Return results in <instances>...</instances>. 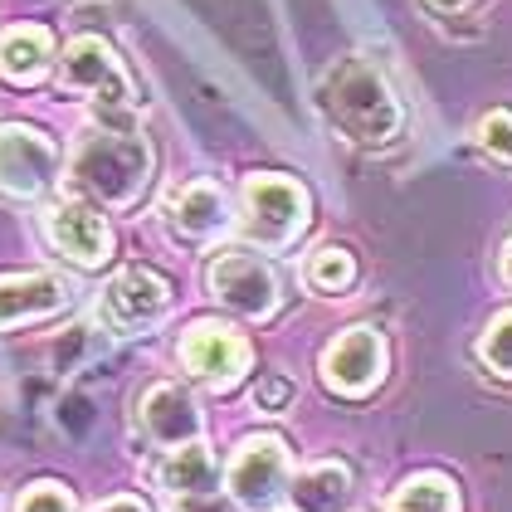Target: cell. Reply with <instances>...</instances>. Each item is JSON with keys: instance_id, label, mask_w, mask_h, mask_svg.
<instances>
[{"instance_id": "6da1fadb", "label": "cell", "mask_w": 512, "mask_h": 512, "mask_svg": "<svg viewBox=\"0 0 512 512\" xmlns=\"http://www.w3.org/2000/svg\"><path fill=\"white\" fill-rule=\"evenodd\" d=\"M147 181H152V142L127 132V127L88 132L79 142V152H74V161H69V186L83 200L108 205V210L137 205Z\"/></svg>"}, {"instance_id": "3957f363", "label": "cell", "mask_w": 512, "mask_h": 512, "mask_svg": "<svg viewBox=\"0 0 512 512\" xmlns=\"http://www.w3.org/2000/svg\"><path fill=\"white\" fill-rule=\"evenodd\" d=\"M239 230L259 249H288L293 239L308 230V191L288 176H249L244 181V220Z\"/></svg>"}, {"instance_id": "d4e9b609", "label": "cell", "mask_w": 512, "mask_h": 512, "mask_svg": "<svg viewBox=\"0 0 512 512\" xmlns=\"http://www.w3.org/2000/svg\"><path fill=\"white\" fill-rule=\"evenodd\" d=\"M434 10H444V15H454V10H464V5H469V0H430Z\"/></svg>"}, {"instance_id": "ffe728a7", "label": "cell", "mask_w": 512, "mask_h": 512, "mask_svg": "<svg viewBox=\"0 0 512 512\" xmlns=\"http://www.w3.org/2000/svg\"><path fill=\"white\" fill-rule=\"evenodd\" d=\"M478 356H483V366H488L493 376L512 381V313H498L488 327H483V337H478Z\"/></svg>"}, {"instance_id": "9c48e42d", "label": "cell", "mask_w": 512, "mask_h": 512, "mask_svg": "<svg viewBox=\"0 0 512 512\" xmlns=\"http://www.w3.org/2000/svg\"><path fill=\"white\" fill-rule=\"evenodd\" d=\"M161 225L176 244H191V249H205L220 235L235 230V215H230V196L215 186V181H191L181 186L176 196L161 205Z\"/></svg>"}, {"instance_id": "277c9868", "label": "cell", "mask_w": 512, "mask_h": 512, "mask_svg": "<svg viewBox=\"0 0 512 512\" xmlns=\"http://www.w3.org/2000/svg\"><path fill=\"white\" fill-rule=\"evenodd\" d=\"M288 483H293V459H288V444L278 434H254L244 439L225 469V488L235 498V508L244 512H269L288 498Z\"/></svg>"}, {"instance_id": "7402d4cb", "label": "cell", "mask_w": 512, "mask_h": 512, "mask_svg": "<svg viewBox=\"0 0 512 512\" xmlns=\"http://www.w3.org/2000/svg\"><path fill=\"white\" fill-rule=\"evenodd\" d=\"M478 147L488 152L493 161H512V113H488L478 122Z\"/></svg>"}, {"instance_id": "e0dca14e", "label": "cell", "mask_w": 512, "mask_h": 512, "mask_svg": "<svg viewBox=\"0 0 512 512\" xmlns=\"http://www.w3.org/2000/svg\"><path fill=\"white\" fill-rule=\"evenodd\" d=\"M288 503L298 512H347L352 508V473L342 464H332V459H322L313 469L293 473Z\"/></svg>"}, {"instance_id": "8fae6325", "label": "cell", "mask_w": 512, "mask_h": 512, "mask_svg": "<svg viewBox=\"0 0 512 512\" xmlns=\"http://www.w3.org/2000/svg\"><path fill=\"white\" fill-rule=\"evenodd\" d=\"M166 308H171V283L142 264L113 274V283L103 288V317L113 332H147L166 317Z\"/></svg>"}, {"instance_id": "cb8c5ba5", "label": "cell", "mask_w": 512, "mask_h": 512, "mask_svg": "<svg viewBox=\"0 0 512 512\" xmlns=\"http://www.w3.org/2000/svg\"><path fill=\"white\" fill-rule=\"evenodd\" d=\"M93 512H157V508L142 503V498H108V503H98Z\"/></svg>"}, {"instance_id": "8992f818", "label": "cell", "mask_w": 512, "mask_h": 512, "mask_svg": "<svg viewBox=\"0 0 512 512\" xmlns=\"http://www.w3.org/2000/svg\"><path fill=\"white\" fill-rule=\"evenodd\" d=\"M59 147L40 127L25 122H0V196L10 200H40L59 181Z\"/></svg>"}, {"instance_id": "d6986e66", "label": "cell", "mask_w": 512, "mask_h": 512, "mask_svg": "<svg viewBox=\"0 0 512 512\" xmlns=\"http://www.w3.org/2000/svg\"><path fill=\"white\" fill-rule=\"evenodd\" d=\"M308 283H313L317 293H347L356 283V259L347 249H317L313 259H308Z\"/></svg>"}, {"instance_id": "484cf974", "label": "cell", "mask_w": 512, "mask_h": 512, "mask_svg": "<svg viewBox=\"0 0 512 512\" xmlns=\"http://www.w3.org/2000/svg\"><path fill=\"white\" fill-rule=\"evenodd\" d=\"M503 278H508V288H512V239H508V249H503Z\"/></svg>"}, {"instance_id": "5b68a950", "label": "cell", "mask_w": 512, "mask_h": 512, "mask_svg": "<svg viewBox=\"0 0 512 512\" xmlns=\"http://www.w3.org/2000/svg\"><path fill=\"white\" fill-rule=\"evenodd\" d=\"M205 288H210V298H215L225 313L249 317V322L274 317L278 298H283V293H278L274 264H264V259L249 254V249H225V254H215L210 269H205Z\"/></svg>"}, {"instance_id": "9a60e30c", "label": "cell", "mask_w": 512, "mask_h": 512, "mask_svg": "<svg viewBox=\"0 0 512 512\" xmlns=\"http://www.w3.org/2000/svg\"><path fill=\"white\" fill-rule=\"evenodd\" d=\"M54 64V35L44 25H15L0 35V79L15 88H35Z\"/></svg>"}, {"instance_id": "52a82bcc", "label": "cell", "mask_w": 512, "mask_h": 512, "mask_svg": "<svg viewBox=\"0 0 512 512\" xmlns=\"http://www.w3.org/2000/svg\"><path fill=\"white\" fill-rule=\"evenodd\" d=\"M59 83L74 88V93L98 98V108H103V103L118 108V113L132 108V79H127L122 59L113 54V44L98 40V35H79V40L64 49V59H59Z\"/></svg>"}, {"instance_id": "ac0fdd59", "label": "cell", "mask_w": 512, "mask_h": 512, "mask_svg": "<svg viewBox=\"0 0 512 512\" xmlns=\"http://www.w3.org/2000/svg\"><path fill=\"white\" fill-rule=\"evenodd\" d=\"M386 512H459V493L444 473H415L391 493Z\"/></svg>"}, {"instance_id": "603a6c76", "label": "cell", "mask_w": 512, "mask_h": 512, "mask_svg": "<svg viewBox=\"0 0 512 512\" xmlns=\"http://www.w3.org/2000/svg\"><path fill=\"white\" fill-rule=\"evenodd\" d=\"M288 395H293V386H288L283 376H269V381H259V386H254V405H259V410H283V405H288Z\"/></svg>"}, {"instance_id": "2e32d148", "label": "cell", "mask_w": 512, "mask_h": 512, "mask_svg": "<svg viewBox=\"0 0 512 512\" xmlns=\"http://www.w3.org/2000/svg\"><path fill=\"white\" fill-rule=\"evenodd\" d=\"M157 483L176 498H205V493H220V464L210 454V444H181V449H166L157 464Z\"/></svg>"}, {"instance_id": "4fadbf2b", "label": "cell", "mask_w": 512, "mask_h": 512, "mask_svg": "<svg viewBox=\"0 0 512 512\" xmlns=\"http://www.w3.org/2000/svg\"><path fill=\"white\" fill-rule=\"evenodd\" d=\"M137 420H142V434H147L157 449H181V444L200 439V430H205L196 395L186 391L181 381H157L152 391L142 395Z\"/></svg>"}, {"instance_id": "7c38bea8", "label": "cell", "mask_w": 512, "mask_h": 512, "mask_svg": "<svg viewBox=\"0 0 512 512\" xmlns=\"http://www.w3.org/2000/svg\"><path fill=\"white\" fill-rule=\"evenodd\" d=\"M44 239L54 254H64L79 269H98L113 254V235L103 225V215L83 200H59L44 210Z\"/></svg>"}, {"instance_id": "30bf717a", "label": "cell", "mask_w": 512, "mask_h": 512, "mask_svg": "<svg viewBox=\"0 0 512 512\" xmlns=\"http://www.w3.org/2000/svg\"><path fill=\"white\" fill-rule=\"evenodd\" d=\"M386 376V337L376 327H347L322 352V381L337 395H371Z\"/></svg>"}, {"instance_id": "7a4b0ae2", "label": "cell", "mask_w": 512, "mask_h": 512, "mask_svg": "<svg viewBox=\"0 0 512 512\" xmlns=\"http://www.w3.org/2000/svg\"><path fill=\"white\" fill-rule=\"evenodd\" d=\"M327 113L361 147H386L400 132V103L371 59H342L327 74Z\"/></svg>"}, {"instance_id": "44dd1931", "label": "cell", "mask_w": 512, "mask_h": 512, "mask_svg": "<svg viewBox=\"0 0 512 512\" xmlns=\"http://www.w3.org/2000/svg\"><path fill=\"white\" fill-rule=\"evenodd\" d=\"M15 512H79L74 503V493L64 488V483H35V488H25V498L15 503Z\"/></svg>"}, {"instance_id": "ba28073f", "label": "cell", "mask_w": 512, "mask_h": 512, "mask_svg": "<svg viewBox=\"0 0 512 512\" xmlns=\"http://www.w3.org/2000/svg\"><path fill=\"white\" fill-rule=\"evenodd\" d=\"M181 366L186 376L210 386V391H230L239 376L249 371V342L225 322H196L181 337Z\"/></svg>"}, {"instance_id": "5bb4252c", "label": "cell", "mask_w": 512, "mask_h": 512, "mask_svg": "<svg viewBox=\"0 0 512 512\" xmlns=\"http://www.w3.org/2000/svg\"><path fill=\"white\" fill-rule=\"evenodd\" d=\"M69 308V283L59 274H15L0 278V332L20 322H40Z\"/></svg>"}]
</instances>
